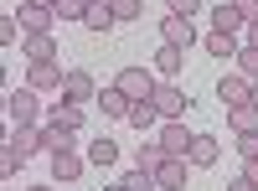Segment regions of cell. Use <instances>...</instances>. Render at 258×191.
Wrapping results in <instances>:
<instances>
[{
  "label": "cell",
  "mask_w": 258,
  "mask_h": 191,
  "mask_svg": "<svg viewBox=\"0 0 258 191\" xmlns=\"http://www.w3.org/2000/svg\"><path fill=\"white\" fill-rule=\"evenodd\" d=\"M135 165L155 176L160 165H165V145H160V140H140V150H135Z\"/></svg>",
  "instance_id": "ffe728a7"
},
{
  "label": "cell",
  "mask_w": 258,
  "mask_h": 191,
  "mask_svg": "<svg viewBox=\"0 0 258 191\" xmlns=\"http://www.w3.org/2000/svg\"><path fill=\"white\" fill-rule=\"evenodd\" d=\"M253 103H258V83H253Z\"/></svg>",
  "instance_id": "ab89813d"
},
{
  "label": "cell",
  "mask_w": 258,
  "mask_h": 191,
  "mask_svg": "<svg viewBox=\"0 0 258 191\" xmlns=\"http://www.w3.org/2000/svg\"><path fill=\"white\" fill-rule=\"evenodd\" d=\"M243 36H248L243 47H258V21H248V26H243Z\"/></svg>",
  "instance_id": "836d02e7"
},
{
  "label": "cell",
  "mask_w": 258,
  "mask_h": 191,
  "mask_svg": "<svg viewBox=\"0 0 258 191\" xmlns=\"http://www.w3.org/2000/svg\"><path fill=\"white\" fill-rule=\"evenodd\" d=\"M217 98L227 103V109H232V103H248V98H253V83H248L243 73H227V78L217 83Z\"/></svg>",
  "instance_id": "7c38bea8"
},
{
  "label": "cell",
  "mask_w": 258,
  "mask_h": 191,
  "mask_svg": "<svg viewBox=\"0 0 258 191\" xmlns=\"http://www.w3.org/2000/svg\"><path fill=\"white\" fill-rule=\"evenodd\" d=\"M238 155L243 160H258V135H238Z\"/></svg>",
  "instance_id": "4dcf8cb0"
},
{
  "label": "cell",
  "mask_w": 258,
  "mask_h": 191,
  "mask_svg": "<svg viewBox=\"0 0 258 191\" xmlns=\"http://www.w3.org/2000/svg\"><path fill=\"white\" fill-rule=\"evenodd\" d=\"M52 16H62V21H83V16H88V0H57Z\"/></svg>",
  "instance_id": "4316f807"
},
{
  "label": "cell",
  "mask_w": 258,
  "mask_h": 191,
  "mask_svg": "<svg viewBox=\"0 0 258 191\" xmlns=\"http://www.w3.org/2000/svg\"><path fill=\"white\" fill-rule=\"evenodd\" d=\"M129 124H135V130H155V124H165L160 109H155V98H135V103H129Z\"/></svg>",
  "instance_id": "ac0fdd59"
},
{
  "label": "cell",
  "mask_w": 258,
  "mask_h": 191,
  "mask_svg": "<svg viewBox=\"0 0 258 191\" xmlns=\"http://www.w3.org/2000/svg\"><path fill=\"white\" fill-rule=\"evenodd\" d=\"M93 103L103 109V119H129V103H135V98H124L119 88H103V93H98Z\"/></svg>",
  "instance_id": "44dd1931"
},
{
  "label": "cell",
  "mask_w": 258,
  "mask_h": 191,
  "mask_svg": "<svg viewBox=\"0 0 258 191\" xmlns=\"http://www.w3.org/2000/svg\"><path fill=\"white\" fill-rule=\"evenodd\" d=\"M160 41L165 47H181V52H191L197 47V26H191V16H160Z\"/></svg>",
  "instance_id": "7a4b0ae2"
},
{
  "label": "cell",
  "mask_w": 258,
  "mask_h": 191,
  "mask_svg": "<svg viewBox=\"0 0 258 191\" xmlns=\"http://www.w3.org/2000/svg\"><path fill=\"white\" fill-rule=\"evenodd\" d=\"M212 26H217V31H243V26H248V21H243V11H238V6H232V0H222V6H217V11H212Z\"/></svg>",
  "instance_id": "603a6c76"
},
{
  "label": "cell",
  "mask_w": 258,
  "mask_h": 191,
  "mask_svg": "<svg viewBox=\"0 0 258 191\" xmlns=\"http://www.w3.org/2000/svg\"><path fill=\"white\" fill-rule=\"evenodd\" d=\"M238 73H243L248 83H258V47H243V52H238Z\"/></svg>",
  "instance_id": "83f0119b"
},
{
  "label": "cell",
  "mask_w": 258,
  "mask_h": 191,
  "mask_svg": "<svg viewBox=\"0 0 258 191\" xmlns=\"http://www.w3.org/2000/svg\"><path fill=\"white\" fill-rule=\"evenodd\" d=\"M83 165H88V160H83L78 150H57V155H52V181H78Z\"/></svg>",
  "instance_id": "5bb4252c"
},
{
  "label": "cell",
  "mask_w": 258,
  "mask_h": 191,
  "mask_svg": "<svg viewBox=\"0 0 258 191\" xmlns=\"http://www.w3.org/2000/svg\"><path fill=\"white\" fill-rule=\"evenodd\" d=\"M119 160V145L109 140V135H103V140H93L88 145V165H114Z\"/></svg>",
  "instance_id": "d4e9b609"
},
{
  "label": "cell",
  "mask_w": 258,
  "mask_h": 191,
  "mask_svg": "<svg viewBox=\"0 0 258 191\" xmlns=\"http://www.w3.org/2000/svg\"><path fill=\"white\" fill-rule=\"evenodd\" d=\"M103 191H129V186H124V181H109V186H103Z\"/></svg>",
  "instance_id": "74e56055"
},
{
  "label": "cell",
  "mask_w": 258,
  "mask_h": 191,
  "mask_svg": "<svg viewBox=\"0 0 258 191\" xmlns=\"http://www.w3.org/2000/svg\"><path fill=\"white\" fill-rule=\"evenodd\" d=\"M150 98H155V109H160V119H181V114L191 109V98H186V93L176 88V83H165V78H160V88L150 93Z\"/></svg>",
  "instance_id": "5b68a950"
},
{
  "label": "cell",
  "mask_w": 258,
  "mask_h": 191,
  "mask_svg": "<svg viewBox=\"0 0 258 191\" xmlns=\"http://www.w3.org/2000/svg\"><path fill=\"white\" fill-rule=\"evenodd\" d=\"M88 6H98V0H88Z\"/></svg>",
  "instance_id": "60d3db41"
},
{
  "label": "cell",
  "mask_w": 258,
  "mask_h": 191,
  "mask_svg": "<svg viewBox=\"0 0 258 191\" xmlns=\"http://www.w3.org/2000/svg\"><path fill=\"white\" fill-rule=\"evenodd\" d=\"M109 11H114V21H140L145 0H109Z\"/></svg>",
  "instance_id": "484cf974"
},
{
  "label": "cell",
  "mask_w": 258,
  "mask_h": 191,
  "mask_svg": "<svg viewBox=\"0 0 258 191\" xmlns=\"http://www.w3.org/2000/svg\"><path fill=\"white\" fill-rule=\"evenodd\" d=\"M6 145H11L21 160H31V155H41V150H47V145H41V130H36V124H16Z\"/></svg>",
  "instance_id": "30bf717a"
},
{
  "label": "cell",
  "mask_w": 258,
  "mask_h": 191,
  "mask_svg": "<svg viewBox=\"0 0 258 191\" xmlns=\"http://www.w3.org/2000/svg\"><path fill=\"white\" fill-rule=\"evenodd\" d=\"M186 176H191V160L186 155H165V165L155 171V186L160 191H186Z\"/></svg>",
  "instance_id": "52a82bcc"
},
{
  "label": "cell",
  "mask_w": 258,
  "mask_h": 191,
  "mask_svg": "<svg viewBox=\"0 0 258 191\" xmlns=\"http://www.w3.org/2000/svg\"><path fill=\"white\" fill-rule=\"evenodd\" d=\"M83 26L98 31V36H109L114 31V11H109V0H98V6H88V16H83Z\"/></svg>",
  "instance_id": "7402d4cb"
},
{
  "label": "cell",
  "mask_w": 258,
  "mask_h": 191,
  "mask_svg": "<svg viewBox=\"0 0 258 191\" xmlns=\"http://www.w3.org/2000/svg\"><path fill=\"white\" fill-rule=\"evenodd\" d=\"M16 21H21V36H47L52 31V11H41V6H26V0H21V11H16Z\"/></svg>",
  "instance_id": "9c48e42d"
},
{
  "label": "cell",
  "mask_w": 258,
  "mask_h": 191,
  "mask_svg": "<svg viewBox=\"0 0 258 191\" xmlns=\"http://www.w3.org/2000/svg\"><path fill=\"white\" fill-rule=\"evenodd\" d=\"M232 6L243 11V21H258V0H232Z\"/></svg>",
  "instance_id": "d6a6232c"
},
{
  "label": "cell",
  "mask_w": 258,
  "mask_h": 191,
  "mask_svg": "<svg viewBox=\"0 0 258 191\" xmlns=\"http://www.w3.org/2000/svg\"><path fill=\"white\" fill-rule=\"evenodd\" d=\"M114 88H119L124 98H150V93L160 88V73H150V68H119Z\"/></svg>",
  "instance_id": "6da1fadb"
},
{
  "label": "cell",
  "mask_w": 258,
  "mask_h": 191,
  "mask_svg": "<svg viewBox=\"0 0 258 191\" xmlns=\"http://www.w3.org/2000/svg\"><path fill=\"white\" fill-rule=\"evenodd\" d=\"M62 62H31V73H26V88H36V93H47V88H57L62 93Z\"/></svg>",
  "instance_id": "ba28073f"
},
{
  "label": "cell",
  "mask_w": 258,
  "mask_h": 191,
  "mask_svg": "<svg viewBox=\"0 0 258 191\" xmlns=\"http://www.w3.org/2000/svg\"><path fill=\"white\" fill-rule=\"evenodd\" d=\"M6 114H11V124H36V119H41V98H36V88H16V93H6Z\"/></svg>",
  "instance_id": "3957f363"
},
{
  "label": "cell",
  "mask_w": 258,
  "mask_h": 191,
  "mask_svg": "<svg viewBox=\"0 0 258 191\" xmlns=\"http://www.w3.org/2000/svg\"><path fill=\"white\" fill-rule=\"evenodd\" d=\"M217 155H222V145H217V135H197L191 140V171H207V165H217Z\"/></svg>",
  "instance_id": "8fae6325"
},
{
  "label": "cell",
  "mask_w": 258,
  "mask_h": 191,
  "mask_svg": "<svg viewBox=\"0 0 258 191\" xmlns=\"http://www.w3.org/2000/svg\"><path fill=\"white\" fill-rule=\"evenodd\" d=\"M26 6H41V11H52V6H57V0H26Z\"/></svg>",
  "instance_id": "8d00e7d4"
},
{
  "label": "cell",
  "mask_w": 258,
  "mask_h": 191,
  "mask_svg": "<svg viewBox=\"0 0 258 191\" xmlns=\"http://www.w3.org/2000/svg\"><path fill=\"white\" fill-rule=\"evenodd\" d=\"M16 31H21V21H16V16H0V41H6V47L16 41Z\"/></svg>",
  "instance_id": "1f68e13d"
},
{
  "label": "cell",
  "mask_w": 258,
  "mask_h": 191,
  "mask_svg": "<svg viewBox=\"0 0 258 191\" xmlns=\"http://www.w3.org/2000/svg\"><path fill=\"white\" fill-rule=\"evenodd\" d=\"M170 16H202V0H165Z\"/></svg>",
  "instance_id": "f546056e"
},
{
  "label": "cell",
  "mask_w": 258,
  "mask_h": 191,
  "mask_svg": "<svg viewBox=\"0 0 258 191\" xmlns=\"http://www.w3.org/2000/svg\"><path fill=\"white\" fill-rule=\"evenodd\" d=\"M52 124H57V130H68V135H78V130H83V103H68V98L52 103Z\"/></svg>",
  "instance_id": "d6986e66"
},
{
  "label": "cell",
  "mask_w": 258,
  "mask_h": 191,
  "mask_svg": "<svg viewBox=\"0 0 258 191\" xmlns=\"http://www.w3.org/2000/svg\"><path fill=\"white\" fill-rule=\"evenodd\" d=\"M41 145H47V155H57V150H73V135L57 130V124L47 119V124H41Z\"/></svg>",
  "instance_id": "cb8c5ba5"
},
{
  "label": "cell",
  "mask_w": 258,
  "mask_h": 191,
  "mask_svg": "<svg viewBox=\"0 0 258 191\" xmlns=\"http://www.w3.org/2000/svg\"><path fill=\"white\" fill-rule=\"evenodd\" d=\"M243 176H248V181L258 186V160H243Z\"/></svg>",
  "instance_id": "d590c367"
},
{
  "label": "cell",
  "mask_w": 258,
  "mask_h": 191,
  "mask_svg": "<svg viewBox=\"0 0 258 191\" xmlns=\"http://www.w3.org/2000/svg\"><path fill=\"white\" fill-rule=\"evenodd\" d=\"M207 52L238 62V52H243V47H238V31H217V26H212V31H207Z\"/></svg>",
  "instance_id": "9a60e30c"
},
{
  "label": "cell",
  "mask_w": 258,
  "mask_h": 191,
  "mask_svg": "<svg viewBox=\"0 0 258 191\" xmlns=\"http://www.w3.org/2000/svg\"><path fill=\"white\" fill-rule=\"evenodd\" d=\"M186 68V52L181 47H165V41H160V52H155V73L165 78V83H176V73Z\"/></svg>",
  "instance_id": "e0dca14e"
},
{
  "label": "cell",
  "mask_w": 258,
  "mask_h": 191,
  "mask_svg": "<svg viewBox=\"0 0 258 191\" xmlns=\"http://www.w3.org/2000/svg\"><path fill=\"white\" fill-rule=\"evenodd\" d=\"M21 57H26V62H57L52 31H47V36H21Z\"/></svg>",
  "instance_id": "4fadbf2b"
},
{
  "label": "cell",
  "mask_w": 258,
  "mask_h": 191,
  "mask_svg": "<svg viewBox=\"0 0 258 191\" xmlns=\"http://www.w3.org/2000/svg\"><path fill=\"white\" fill-rule=\"evenodd\" d=\"M155 140L165 145V155H191V140H197V135L186 130V119H165Z\"/></svg>",
  "instance_id": "8992f818"
},
{
  "label": "cell",
  "mask_w": 258,
  "mask_h": 191,
  "mask_svg": "<svg viewBox=\"0 0 258 191\" xmlns=\"http://www.w3.org/2000/svg\"><path fill=\"white\" fill-rule=\"evenodd\" d=\"M21 165H26V160H21L11 145H6V150H0V176H21Z\"/></svg>",
  "instance_id": "f1b7e54d"
},
{
  "label": "cell",
  "mask_w": 258,
  "mask_h": 191,
  "mask_svg": "<svg viewBox=\"0 0 258 191\" xmlns=\"http://www.w3.org/2000/svg\"><path fill=\"white\" fill-rule=\"evenodd\" d=\"M227 191H258V186H253L248 176H238V181H227Z\"/></svg>",
  "instance_id": "e575fe53"
},
{
  "label": "cell",
  "mask_w": 258,
  "mask_h": 191,
  "mask_svg": "<svg viewBox=\"0 0 258 191\" xmlns=\"http://www.w3.org/2000/svg\"><path fill=\"white\" fill-rule=\"evenodd\" d=\"M26 191H52V186H41V181H36V186H26Z\"/></svg>",
  "instance_id": "f35d334b"
},
{
  "label": "cell",
  "mask_w": 258,
  "mask_h": 191,
  "mask_svg": "<svg viewBox=\"0 0 258 191\" xmlns=\"http://www.w3.org/2000/svg\"><path fill=\"white\" fill-rule=\"evenodd\" d=\"M227 124H232L238 135H258V103H253V98H248V103H232V109H227Z\"/></svg>",
  "instance_id": "2e32d148"
},
{
  "label": "cell",
  "mask_w": 258,
  "mask_h": 191,
  "mask_svg": "<svg viewBox=\"0 0 258 191\" xmlns=\"http://www.w3.org/2000/svg\"><path fill=\"white\" fill-rule=\"evenodd\" d=\"M62 98H68V103H83V109H88V103L98 98V83H93V73H88V68H73L68 78H62Z\"/></svg>",
  "instance_id": "277c9868"
}]
</instances>
